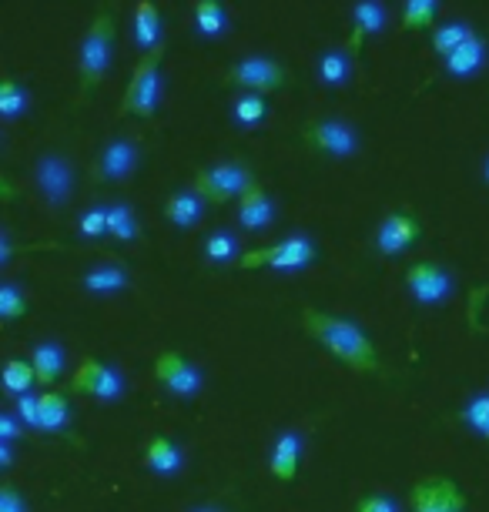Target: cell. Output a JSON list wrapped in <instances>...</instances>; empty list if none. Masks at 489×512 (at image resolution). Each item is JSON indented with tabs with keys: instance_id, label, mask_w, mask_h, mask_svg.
<instances>
[{
	"instance_id": "cell-1",
	"label": "cell",
	"mask_w": 489,
	"mask_h": 512,
	"mask_svg": "<svg viewBox=\"0 0 489 512\" xmlns=\"http://www.w3.org/2000/svg\"><path fill=\"white\" fill-rule=\"evenodd\" d=\"M302 328H305V335L315 338L322 349H329L335 359L349 365L352 372H359V375H386V365H382V359L376 355V345H372V338L362 332L356 322H349V318L322 312V308H305V312H302Z\"/></svg>"
},
{
	"instance_id": "cell-2",
	"label": "cell",
	"mask_w": 489,
	"mask_h": 512,
	"mask_svg": "<svg viewBox=\"0 0 489 512\" xmlns=\"http://www.w3.org/2000/svg\"><path fill=\"white\" fill-rule=\"evenodd\" d=\"M161 57H165V47H155V51L141 54V61L134 64L118 108L121 118H155L161 98Z\"/></svg>"
},
{
	"instance_id": "cell-3",
	"label": "cell",
	"mask_w": 489,
	"mask_h": 512,
	"mask_svg": "<svg viewBox=\"0 0 489 512\" xmlns=\"http://www.w3.org/2000/svg\"><path fill=\"white\" fill-rule=\"evenodd\" d=\"M111 54H114V14L98 11L78 51L81 94H91L104 81V74H108V67H111Z\"/></svg>"
},
{
	"instance_id": "cell-4",
	"label": "cell",
	"mask_w": 489,
	"mask_h": 512,
	"mask_svg": "<svg viewBox=\"0 0 489 512\" xmlns=\"http://www.w3.org/2000/svg\"><path fill=\"white\" fill-rule=\"evenodd\" d=\"M315 262V241L309 235H292L278 245L268 248H252L238 258V265L245 272H255V268H272V272H305Z\"/></svg>"
},
{
	"instance_id": "cell-5",
	"label": "cell",
	"mask_w": 489,
	"mask_h": 512,
	"mask_svg": "<svg viewBox=\"0 0 489 512\" xmlns=\"http://www.w3.org/2000/svg\"><path fill=\"white\" fill-rule=\"evenodd\" d=\"M252 185H255L252 171L238 161L201 168L195 175V191L205 198V205H225V201H232V198H242Z\"/></svg>"
},
{
	"instance_id": "cell-6",
	"label": "cell",
	"mask_w": 489,
	"mask_h": 512,
	"mask_svg": "<svg viewBox=\"0 0 489 512\" xmlns=\"http://www.w3.org/2000/svg\"><path fill=\"white\" fill-rule=\"evenodd\" d=\"M71 392L91 395V399H98V402H118L124 395V375L114 369V365L88 355L71 375Z\"/></svg>"
},
{
	"instance_id": "cell-7",
	"label": "cell",
	"mask_w": 489,
	"mask_h": 512,
	"mask_svg": "<svg viewBox=\"0 0 489 512\" xmlns=\"http://www.w3.org/2000/svg\"><path fill=\"white\" fill-rule=\"evenodd\" d=\"M155 379L161 382V389L168 395H175L181 402L198 399L201 385H205V375L195 362H188L181 352H161L155 359Z\"/></svg>"
},
{
	"instance_id": "cell-8",
	"label": "cell",
	"mask_w": 489,
	"mask_h": 512,
	"mask_svg": "<svg viewBox=\"0 0 489 512\" xmlns=\"http://www.w3.org/2000/svg\"><path fill=\"white\" fill-rule=\"evenodd\" d=\"M409 509L412 512H466L469 502H466V492L449 476H429L412 486Z\"/></svg>"
},
{
	"instance_id": "cell-9",
	"label": "cell",
	"mask_w": 489,
	"mask_h": 512,
	"mask_svg": "<svg viewBox=\"0 0 489 512\" xmlns=\"http://www.w3.org/2000/svg\"><path fill=\"white\" fill-rule=\"evenodd\" d=\"M141 148L128 138H114L101 148L98 161H94V181L98 185H121L138 171Z\"/></svg>"
},
{
	"instance_id": "cell-10",
	"label": "cell",
	"mask_w": 489,
	"mask_h": 512,
	"mask_svg": "<svg viewBox=\"0 0 489 512\" xmlns=\"http://www.w3.org/2000/svg\"><path fill=\"white\" fill-rule=\"evenodd\" d=\"M225 81L248 88L252 94H272L285 84V67L272 61V57H245V61L228 67Z\"/></svg>"
},
{
	"instance_id": "cell-11",
	"label": "cell",
	"mask_w": 489,
	"mask_h": 512,
	"mask_svg": "<svg viewBox=\"0 0 489 512\" xmlns=\"http://www.w3.org/2000/svg\"><path fill=\"white\" fill-rule=\"evenodd\" d=\"M305 138H309L312 148H319L322 154H329V158H352V154L359 151V131L352 128L349 121L342 118H319L309 124V131H305Z\"/></svg>"
},
{
	"instance_id": "cell-12",
	"label": "cell",
	"mask_w": 489,
	"mask_h": 512,
	"mask_svg": "<svg viewBox=\"0 0 489 512\" xmlns=\"http://www.w3.org/2000/svg\"><path fill=\"white\" fill-rule=\"evenodd\" d=\"M406 288L419 305H443L453 295V275L436 262H416L406 268Z\"/></svg>"
},
{
	"instance_id": "cell-13",
	"label": "cell",
	"mask_w": 489,
	"mask_h": 512,
	"mask_svg": "<svg viewBox=\"0 0 489 512\" xmlns=\"http://www.w3.org/2000/svg\"><path fill=\"white\" fill-rule=\"evenodd\" d=\"M37 191L51 208H64L74 195V168L61 154H44L37 161Z\"/></svg>"
},
{
	"instance_id": "cell-14",
	"label": "cell",
	"mask_w": 489,
	"mask_h": 512,
	"mask_svg": "<svg viewBox=\"0 0 489 512\" xmlns=\"http://www.w3.org/2000/svg\"><path fill=\"white\" fill-rule=\"evenodd\" d=\"M423 235V228H419L416 215H409V211H392V215L382 218V225L376 231V248L379 255H402V251H409L412 245L419 241Z\"/></svg>"
},
{
	"instance_id": "cell-15",
	"label": "cell",
	"mask_w": 489,
	"mask_h": 512,
	"mask_svg": "<svg viewBox=\"0 0 489 512\" xmlns=\"http://www.w3.org/2000/svg\"><path fill=\"white\" fill-rule=\"evenodd\" d=\"M386 31V7L379 0H356L352 7V44H349V54L362 51V41L366 37H376Z\"/></svg>"
},
{
	"instance_id": "cell-16",
	"label": "cell",
	"mask_w": 489,
	"mask_h": 512,
	"mask_svg": "<svg viewBox=\"0 0 489 512\" xmlns=\"http://www.w3.org/2000/svg\"><path fill=\"white\" fill-rule=\"evenodd\" d=\"M268 469L278 482H292L302 469V436L299 432H282L272 446V456H268Z\"/></svg>"
},
{
	"instance_id": "cell-17",
	"label": "cell",
	"mask_w": 489,
	"mask_h": 512,
	"mask_svg": "<svg viewBox=\"0 0 489 512\" xmlns=\"http://www.w3.org/2000/svg\"><path fill=\"white\" fill-rule=\"evenodd\" d=\"M272 221H275V205H272V198L265 195V188L255 181V185L238 198V225L245 231H262L272 225Z\"/></svg>"
},
{
	"instance_id": "cell-18",
	"label": "cell",
	"mask_w": 489,
	"mask_h": 512,
	"mask_svg": "<svg viewBox=\"0 0 489 512\" xmlns=\"http://www.w3.org/2000/svg\"><path fill=\"white\" fill-rule=\"evenodd\" d=\"M145 466L151 472H158V476L165 479H175L181 469H185V449L178 446L175 439L168 436H155L145 446Z\"/></svg>"
},
{
	"instance_id": "cell-19",
	"label": "cell",
	"mask_w": 489,
	"mask_h": 512,
	"mask_svg": "<svg viewBox=\"0 0 489 512\" xmlns=\"http://www.w3.org/2000/svg\"><path fill=\"white\" fill-rule=\"evenodd\" d=\"M131 285V275H128V268H121V265H94L91 272H84L81 278V288L88 295L94 298H108V295H121L124 288Z\"/></svg>"
},
{
	"instance_id": "cell-20",
	"label": "cell",
	"mask_w": 489,
	"mask_h": 512,
	"mask_svg": "<svg viewBox=\"0 0 489 512\" xmlns=\"http://www.w3.org/2000/svg\"><path fill=\"white\" fill-rule=\"evenodd\" d=\"M315 74H319L325 88H345L356 74V54H345L342 47H329L315 64Z\"/></svg>"
},
{
	"instance_id": "cell-21",
	"label": "cell",
	"mask_w": 489,
	"mask_h": 512,
	"mask_svg": "<svg viewBox=\"0 0 489 512\" xmlns=\"http://www.w3.org/2000/svg\"><path fill=\"white\" fill-rule=\"evenodd\" d=\"M71 422V402L67 395L47 389L37 395V429L41 432H64Z\"/></svg>"
},
{
	"instance_id": "cell-22",
	"label": "cell",
	"mask_w": 489,
	"mask_h": 512,
	"mask_svg": "<svg viewBox=\"0 0 489 512\" xmlns=\"http://www.w3.org/2000/svg\"><path fill=\"white\" fill-rule=\"evenodd\" d=\"M134 44L145 54L161 47V11L151 0H138L134 4Z\"/></svg>"
},
{
	"instance_id": "cell-23",
	"label": "cell",
	"mask_w": 489,
	"mask_h": 512,
	"mask_svg": "<svg viewBox=\"0 0 489 512\" xmlns=\"http://www.w3.org/2000/svg\"><path fill=\"white\" fill-rule=\"evenodd\" d=\"M205 215V198L198 191H178L165 201V218L175 228H195Z\"/></svg>"
},
{
	"instance_id": "cell-24",
	"label": "cell",
	"mask_w": 489,
	"mask_h": 512,
	"mask_svg": "<svg viewBox=\"0 0 489 512\" xmlns=\"http://www.w3.org/2000/svg\"><path fill=\"white\" fill-rule=\"evenodd\" d=\"M446 74L453 77H473L479 67L486 64V41L479 34H473L463 47H456L453 54L446 57Z\"/></svg>"
},
{
	"instance_id": "cell-25",
	"label": "cell",
	"mask_w": 489,
	"mask_h": 512,
	"mask_svg": "<svg viewBox=\"0 0 489 512\" xmlns=\"http://www.w3.org/2000/svg\"><path fill=\"white\" fill-rule=\"evenodd\" d=\"M31 365L37 372V382L54 385L64 372V349L57 342H37L31 352Z\"/></svg>"
},
{
	"instance_id": "cell-26",
	"label": "cell",
	"mask_w": 489,
	"mask_h": 512,
	"mask_svg": "<svg viewBox=\"0 0 489 512\" xmlns=\"http://www.w3.org/2000/svg\"><path fill=\"white\" fill-rule=\"evenodd\" d=\"M228 27L222 0H198L195 4V31L201 37H222Z\"/></svg>"
},
{
	"instance_id": "cell-27",
	"label": "cell",
	"mask_w": 489,
	"mask_h": 512,
	"mask_svg": "<svg viewBox=\"0 0 489 512\" xmlns=\"http://www.w3.org/2000/svg\"><path fill=\"white\" fill-rule=\"evenodd\" d=\"M108 235L118 238V241H138L141 238V225H138V218H134L131 205H124V201L108 205Z\"/></svg>"
},
{
	"instance_id": "cell-28",
	"label": "cell",
	"mask_w": 489,
	"mask_h": 512,
	"mask_svg": "<svg viewBox=\"0 0 489 512\" xmlns=\"http://www.w3.org/2000/svg\"><path fill=\"white\" fill-rule=\"evenodd\" d=\"M463 422L469 432H476L479 439L489 442V389H479L463 405Z\"/></svg>"
},
{
	"instance_id": "cell-29",
	"label": "cell",
	"mask_w": 489,
	"mask_h": 512,
	"mask_svg": "<svg viewBox=\"0 0 489 512\" xmlns=\"http://www.w3.org/2000/svg\"><path fill=\"white\" fill-rule=\"evenodd\" d=\"M473 34H476V31H473V27H469L466 21H449V24L436 27V31H433V51L446 61V57L453 54L456 47H463Z\"/></svg>"
},
{
	"instance_id": "cell-30",
	"label": "cell",
	"mask_w": 489,
	"mask_h": 512,
	"mask_svg": "<svg viewBox=\"0 0 489 512\" xmlns=\"http://www.w3.org/2000/svg\"><path fill=\"white\" fill-rule=\"evenodd\" d=\"M242 255L245 251H242V245H238V238L232 235V231H212V235L205 238V258L212 265H228Z\"/></svg>"
},
{
	"instance_id": "cell-31",
	"label": "cell",
	"mask_w": 489,
	"mask_h": 512,
	"mask_svg": "<svg viewBox=\"0 0 489 512\" xmlns=\"http://www.w3.org/2000/svg\"><path fill=\"white\" fill-rule=\"evenodd\" d=\"M37 379L34 365L27 359H11L4 365V389L14 395V399H21V395H31V385Z\"/></svg>"
},
{
	"instance_id": "cell-32",
	"label": "cell",
	"mask_w": 489,
	"mask_h": 512,
	"mask_svg": "<svg viewBox=\"0 0 489 512\" xmlns=\"http://www.w3.org/2000/svg\"><path fill=\"white\" fill-rule=\"evenodd\" d=\"M27 108H31L27 88H21L14 77H4V84H0V114H4L7 121H14V118H21Z\"/></svg>"
},
{
	"instance_id": "cell-33",
	"label": "cell",
	"mask_w": 489,
	"mask_h": 512,
	"mask_svg": "<svg viewBox=\"0 0 489 512\" xmlns=\"http://www.w3.org/2000/svg\"><path fill=\"white\" fill-rule=\"evenodd\" d=\"M439 0H406V11H402V27L406 31H429L436 21Z\"/></svg>"
},
{
	"instance_id": "cell-34",
	"label": "cell",
	"mask_w": 489,
	"mask_h": 512,
	"mask_svg": "<svg viewBox=\"0 0 489 512\" xmlns=\"http://www.w3.org/2000/svg\"><path fill=\"white\" fill-rule=\"evenodd\" d=\"M265 114H268V104H265L262 94H238V98L232 101V118L238 124H245V128L265 121Z\"/></svg>"
},
{
	"instance_id": "cell-35",
	"label": "cell",
	"mask_w": 489,
	"mask_h": 512,
	"mask_svg": "<svg viewBox=\"0 0 489 512\" xmlns=\"http://www.w3.org/2000/svg\"><path fill=\"white\" fill-rule=\"evenodd\" d=\"M21 315H27V295L21 292V285L4 282L0 285V318L4 322H17Z\"/></svg>"
},
{
	"instance_id": "cell-36",
	"label": "cell",
	"mask_w": 489,
	"mask_h": 512,
	"mask_svg": "<svg viewBox=\"0 0 489 512\" xmlns=\"http://www.w3.org/2000/svg\"><path fill=\"white\" fill-rule=\"evenodd\" d=\"M78 231H81V238H91V241L108 235V205H94L84 211L78 221Z\"/></svg>"
},
{
	"instance_id": "cell-37",
	"label": "cell",
	"mask_w": 489,
	"mask_h": 512,
	"mask_svg": "<svg viewBox=\"0 0 489 512\" xmlns=\"http://www.w3.org/2000/svg\"><path fill=\"white\" fill-rule=\"evenodd\" d=\"M356 512H402V502L389 492H369L356 502Z\"/></svg>"
},
{
	"instance_id": "cell-38",
	"label": "cell",
	"mask_w": 489,
	"mask_h": 512,
	"mask_svg": "<svg viewBox=\"0 0 489 512\" xmlns=\"http://www.w3.org/2000/svg\"><path fill=\"white\" fill-rule=\"evenodd\" d=\"M0 512H31V509H27L24 496L11 486V482H4V486H0Z\"/></svg>"
},
{
	"instance_id": "cell-39",
	"label": "cell",
	"mask_w": 489,
	"mask_h": 512,
	"mask_svg": "<svg viewBox=\"0 0 489 512\" xmlns=\"http://www.w3.org/2000/svg\"><path fill=\"white\" fill-rule=\"evenodd\" d=\"M17 419H21L27 429H37V395H21V399H17Z\"/></svg>"
},
{
	"instance_id": "cell-40",
	"label": "cell",
	"mask_w": 489,
	"mask_h": 512,
	"mask_svg": "<svg viewBox=\"0 0 489 512\" xmlns=\"http://www.w3.org/2000/svg\"><path fill=\"white\" fill-rule=\"evenodd\" d=\"M24 429H27V425H21L17 415H11V412L0 415V439H4V442H14Z\"/></svg>"
},
{
	"instance_id": "cell-41",
	"label": "cell",
	"mask_w": 489,
	"mask_h": 512,
	"mask_svg": "<svg viewBox=\"0 0 489 512\" xmlns=\"http://www.w3.org/2000/svg\"><path fill=\"white\" fill-rule=\"evenodd\" d=\"M11 462H14V446L11 442H0V466L11 469Z\"/></svg>"
},
{
	"instance_id": "cell-42",
	"label": "cell",
	"mask_w": 489,
	"mask_h": 512,
	"mask_svg": "<svg viewBox=\"0 0 489 512\" xmlns=\"http://www.w3.org/2000/svg\"><path fill=\"white\" fill-rule=\"evenodd\" d=\"M483 178H486V185H489V158H486V164H483Z\"/></svg>"
},
{
	"instance_id": "cell-43",
	"label": "cell",
	"mask_w": 489,
	"mask_h": 512,
	"mask_svg": "<svg viewBox=\"0 0 489 512\" xmlns=\"http://www.w3.org/2000/svg\"><path fill=\"white\" fill-rule=\"evenodd\" d=\"M191 512H218V509H212V506H201V509H191Z\"/></svg>"
}]
</instances>
